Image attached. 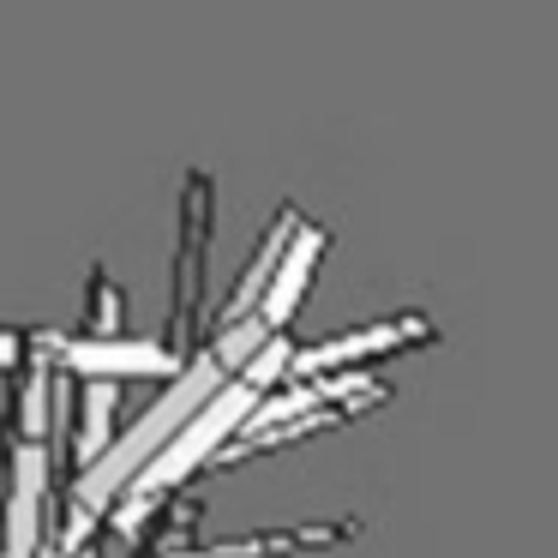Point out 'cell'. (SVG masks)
Segmentation results:
<instances>
[{
  "label": "cell",
  "mask_w": 558,
  "mask_h": 558,
  "mask_svg": "<svg viewBox=\"0 0 558 558\" xmlns=\"http://www.w3.org/2000/svg\"><path fill=\"white\" fill-rule=\"evenodd\" d=\"M222 385H229V373H222V366L210 361L205 349H198V354H186V366L169 378V385H162V397L150 402V409L138 414V421L126 426L121 438H109V450H102V457L90 462L85 474H73V486H66V493H73V505H66L61 553H73V546L85 541V534L97 529V522L109 517L114 505H121V498H126V486H133L138 474L150 469V462H157V450L169 445V438L181 433V426L193 421V414L205 409V402L217 397Z\"/></svg>",
  "instance_id": "1"
},
{
  "label": "cell",
  "mask_w": 558,
  "mask_h": 558,
  "mask_svg": "<svg viewBox=\"0 0 558 558\" xmlns=\"http://www.w3.org/2000/svg\"><path fill=\"white\" fill-rule=\"evenodd\" d=\"M258 397H265V390H258L246 373H234L229 385H222L217 397H210L205 409H198L193 421H186L181 433H174L169 445L157 450V462H150V469L138 474L133 486H126V498L114 505V529H138V522H145L150 510L162 505V498L181 493V486L193 481V474L205 469V462H217V450L246 426V414H253V402H258Z\"/></svg>",
  "instance_id": "2"
},
{
  "label": "cell",
  "mask_w": 558,
  "mask_h": 558,
  "mask_svg": "<svg viewBox=\"0 0 558 558\" xmlns=\"http://www.w3.org/2000/svg\"><path fill=\"white\" fill-rule=\"evenodd\" d=\"M210 234H217V181L193 169L181 181V205H174V277H169V330L162 349L169 354H198V337L210 330Z\"/></svg>",
  "instance_id": "3"
},
{
  "label": "cell",
  "mask_w": 558,
  "mask_h": 558,
  "mask_svg": "<svg viewBox=\"0 0 558 558\" xmlns=\"http://www.w3.org/2000/svg\"><path fill=\"white\" fill-rule=\"evenodd\" d=\"M43 493H49V445H25L7 426V450H0V558H37Z\"/></svg>",
  "instance_id": "4"
},
{
  "label": "cell",
  "mask_w": 558,
  "mask_h": 558,
  "mask_svg": "<svg viewBox=\"0 0 558 558\" xmlns=\"http://www.w3.org/2000/svg\"><path fill=\"white\" fill-rule=\"evenodd\" d=\"M49 361L54 373L97 378V385H121V378H174L181 354H169L157 337H61L49 330Z\"/></svg>",
  "instance_id": "5"
},
{
  "label": "cell",
  "mask_w": 558,
  "mask_h": 558,
  "mask_svg": "<svg viewBox=\"0 0 558 558\" xmlns=\"http://www.w3.org/2000/svg\"><path fill=\"white\" fill-rule=\"evenodd\" d=\"M414 342H433V318H421V313H397V318H378V325L337 330L330 342H313V349H294V354H289V373H294V378L366 373V361H385V354L414 349Z\"/></svg>",
  "instance_id": "6"
},
{
  "label": "cell",
  "mask_w": 558,
  "mask_h": 558,
  "mask_svg": "<svg viewBox=\"0 0 558 558\" xmlns=\"http://www.w3.org/2000/svg\"><path fill=\"white\" fill-rule=\"evenodd\" d=\"M325 246H330V234L318 229V222H294V234H289V246H282V258H277V270H270V282H265V294H258V325L270 330V337H282L289 330V318L301 313V301H306V282H313V270H318V258H325Z\"/></svg>",
  "instance_id": "7"
},
{
  "label": "cell",
  "mask_w": 558,
  "mask_h": 558,
  "mask_svg": "<svg viewBox=\"0 0 558 558\" xmlns=\"http://www.w3.org/2000/svg\"><path fill=\"white\" fill-rule=\"evenodd\" d=\"M294 222H301V205H277V217L265 222V234H258V246H253V258H246V270L234 277L229 301L210 313V330H217V325H241V318L258 313V294H265L270 270H277V258H282V246H289Z\"/></svg>",
  "instance_id": "8"
},
{
  "label": "cell",
  "mask_w": 558,
  "mask_h": 558,
  "mask_svg": "<svg viewBox=\"0 0 558 558\" xmlns=\"http://www.w3.org/2000/svg\"><path fill=\"white\" fill-rule=\"evenodd\" d=\"M73 409H78V433L66 438V486H73V474H85L90 462L109 450L114 438V409H121V385H97V378H85V390H73Z\"/></svg>",
  "instance_id": "9"
},
{
  "label": "cell",
  "mask_w": 558,
  "mask_h": 558,
  "mask_svg": "<svg viewBox=\"0 0 558 558\" xmlns=\"http://www.w3.org/2000/svg\"><path fill=\"white\" fill-rule=\"evenodd\" d=\"M265 342H270V330L258 325V318H241V325H217V330H210V337H205V354H210V361H217L222 373L234 378V373H241V366L253 361L258 349H265Z\"/></svg>",
  "instance_id": "10"
},
{
  "label": "cell",
  "mask_w": 558,
  "mask_h": 558,
  "mask_svg": "<svg viewBox=\"0 0 558 558\" xmlns=\"http://www.w3.org/2000/svg\"><path fill=\"white\" fill-rule=\"evenodd\" d=\"M85 294V337H126V294L109 282V270H90Z\"/></svg>",
  "instance_id": "11"
},
{
  "label": "cell",
  "mask_w": 558,
  "mask_h": 558,
  "mask_svg": "<svg viewBox=\"0 0 558 558\" xmlns=\"http://www.w3.org/2000/svg\"><path fill=\"white\" fill-rule=\"evenodd\" d=\"M25 342H31V330H7V325H0V373H13V366L25 361Z\"/></svg>",
  "instance_id": "12"
}]
</instances>
